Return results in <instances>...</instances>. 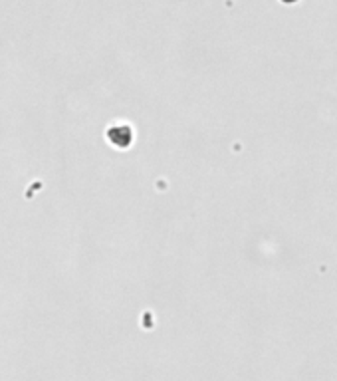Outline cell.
<instances>
[{
    "label": "cell",
    "mask_w": 337,
    "mask_h": 381,
    "mask_svg": "<svg viewBox=\"0 0 337 381\" xmlns=\"http://www.w3.org/2000/svg\"><path fill=\"white\" fill-rule=\"evenodd\" d=\"M108 141L118 149H127L133 143V130L131 125H111L108 130Z\"/></svg>",
    "instance_id": "obj_1"
},
{
    "label": "cell",
    "mask_w": 337,
    "mask_h": 381,
    "mask_svg": "<svg viewBox=\"0 0 337 381\" xmlns=\"http://www.w3.org/2000/svg\"><path fill=\"white\" fill-rule=\"evenodd\" d=\"M280 2H282V4H297L299 0H280Z\"/></svg>",
    "instance_id": "obj_2"
}]
</instances>
